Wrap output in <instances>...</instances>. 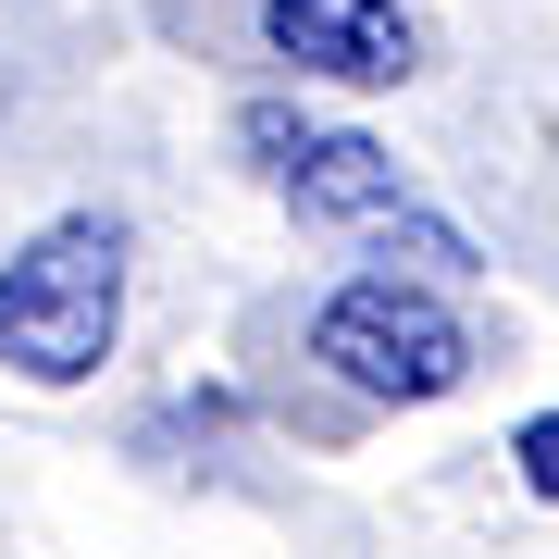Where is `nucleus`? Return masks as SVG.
<instances>
[{
  "label": "nucleus",
  "mask_w": 559,
  "mask_h": 559,
  "mask_svg": "<svg viewBox=\"0 0 559 559\" xmlns=\"http://www.w3.org/2000/svg\"><path fill=\"white\" fill-rule=\"evenodd\" d=\"M0 124H13V75H0Z\"/></svg>",
  "instance_id": "0eeeda50"
},
{
  "label": "nucleus",
  "mask_w": 559,
  "mask_h": 559,
  "mask_svg": "<svg viewBox=\"0 0 559 559\" xmlns=\"http://www.w3.org/2000/svg\"><path fill=\"white\" fill-rule=\"evenodd\" d=\"M124 336V224L62 212L0 261V360L25 385H87Z\"/></svg>",
  "instance_id": "f257e3e1"
},
{
  "label": "nucleus",
  "mask_w": 559,
  "mask_h": 559,
  "mask_svg": "<svg viewBox=\"0 0 559 559\" xmlns=\"http://www.w3.org/2000/svg\"><path fill=\"white\" fill-rule=\"evenodd\" d=\"M311 360L348 373L360 399H385V411H423V399H448V385L473 373V323H460L436 286H411V274H348L336 299L311 311Z\"/></svg>",
  "instance_id": "f03ea898"
},
{
  "label": "nucleus",
  "mask_w": 559,
  "mask_h": 559,
  "mask_svg": "<svg viewBox=\"0 0 559 559\" xmlns=\"http://www.w3.org/2000/svg\"><path fill=\"white\" fill-rule=\"evenodd\" d=\"M286 200H299V224H399V212H423V187L373 138H299L286 150Z\"/></svg>",
  "instance_id": "20e7f679"
},
{
  "label": "nucleus",
  "mask_w": 559,
  "mask_h": 559,
  "mask_svg": "<svg viewBox=\"0 0 559 559\" xmlns=\"http://www.w3.org/2000/svg\"><path fill=\"white\" fill-rule=\"evenodd\" d=\"M299 138H311V124L286 112V100H249V112H237V150H249V162H274V175H286V150H299Z\"/></svg>",
  "instance_id": "39448f33"
},
{
  "label": "nucleus",
  "mask_w": 559,
  "mask_h": 559,
  "mask_svg": "<svg viewBox=\"0 0 559 559\" xmlns=\"http://www.w3.org/2000/svg\"><path fill=\"white\" fill-rule=\"evenodd\" d=\"M261 38L299 62V75H336V87H399L423 62L399 0H261Z\"/></svg>",
  "instance_id": "7ed1b4c3"
},
{
  "label": "nucleus",
  "mask_w": 559,
  "mask_h": 559,
  "mask_svg": "<svg viewBox=\"0 0 559 559\" xmlns=\"http://www.w3.org/2000/svg\"><path fill=\"white\" fill-rule=\"evenodd\" d=\"M510 460H522V485L559 510V411H535V423H522V436H510Z\"/></svg>",
  "instance_id": "423d86ee"
}]
</instances>
